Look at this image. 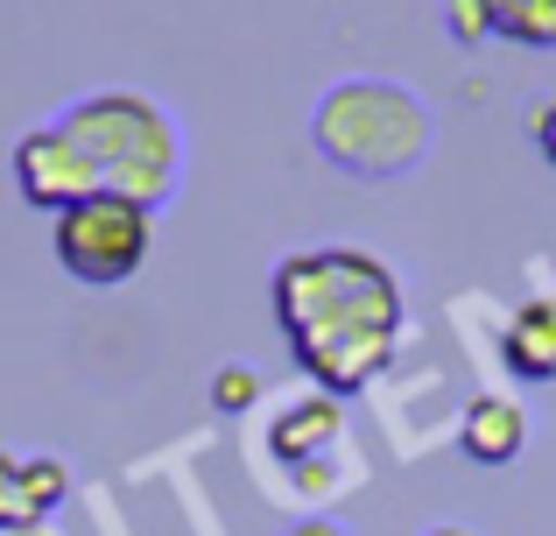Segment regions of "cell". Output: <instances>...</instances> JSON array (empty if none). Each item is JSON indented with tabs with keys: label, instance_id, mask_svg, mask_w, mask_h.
Returning <instances> with one entry per match:
<instances>
[{
	"label": "cell",
	"instance_id": "11",
	"mask_svg": "<svg viewBox=\"0 0 556 536\" xmlns=\"http://www.w3.org/2000/svg\"><path fill=\"white\" fill-rule=\"evenodd\" d=\"M64 459H50V452H28V501H36V515H50L56 501H64Z\"/></svg>",
	"mask_w": 556,
	"mask_h": 536
},
{
	"label": "cell",
	"instance_id": "10",
	"mask_svg": "<svg viewBox=\"0 0 556 536\" xmlns=\"http://www.w3.org/2000/svg\"><path fill=\"white\" fill-rule=\"evenodd\" d=\"M28 523H42L36 501H28V459L0 452V536H8V529H28Z\"/></svg>",
	"mask_w": 556,
	"mask_h": 536
},
{
	"label": "cell",
	"instance_id": "1",
	"mask_svg": "<svg viewBox=\"0 0 556 536\" xmlns=\"http://www.w3.org/2000/svg\"><path fill=\"white\" fill-rule=\"evenodd\" d=\"M275 317L325 396H359L402 339V283L367 248H303L275 269Z\"/></svg>",
	"mask_w": 556,
	"mask_h": 536
},
{
	"label": "cell",
	"instance_id": "7",
	"mask_svg": "<svg viewBox=\"0 0 556 536\" xmlns=\"http://www.w3.org/2000/svg\"><path fill=\"white\" fill-rule=\"evenodd\" d=\"M339 431H345V402L339 396H303L296 410L275 416L268 445L289 459V466H311V459H325L331 445H339Z\"/></svg>",
	"mask_w": 556,
	"mask_h": 536
},
{
	"label": "cell",
	"instance_id": "9",
	"mask_svg": "<svg viewBox=\"0 0 556 536\" xmlns=\"http://www.w3.org/2000/svg\"><path fill=\"white\" fill-rule=\"evenodd\" d=\"M493 36L529 42V50H549L556 42V0H486Z\"/></svg>",
	"mask_w": 556,
	"mask_h": 536
},
{
	"label": "cell",
	"instance_id": "5",
	"mask_svg": "<svg viewBox=\"0 0 556 536\" xmlns=\"http://www.w3.org/2000/svg\"><path fill=\"white\" fill-rule=\"evenodd\" d=\"M14 184H22L28 205L64 212V205H78V198L99 191V170H92V155L50 121V127H36V135L14 141Z\"/></svg>",
	"mask_w": 556,
	"mask_h": 536
},
{
	"label": "cell",
	"instance_id": "15",
	"mask_svg": "<svg viewBox=\"0 0 556 536\" xmlns=\"http://www.w3.org/2000/svg\"><path fill=\"white\" fill-rule=\"evenodd\" d=\"M535 149H543L549 163H556V99H549L543 113H535Z\"/></svg>",
	"mask_w": 556,
	"mask_h": 536
},
{
	"label": "cell",
	"instance_id": "12",
	"mask_svg": "<svg viewBox=\"0 0 556 536\" xmlns=\"http://www.w3.org/2000/svg\"><path fill=\"white\" fill-rule=\"evenodd\" d=\"M254 396H261V374L254 367H218L212 374V402H218V410H247Z\"/></svg>",
	"mask_w": 556,
	"mask_h": 536
},
{
	"label": "cell",
	"instance_id": "4",
	"mask_svg": "<svg viewBox=\"0 0 556 536\" xmlns=\"http://www.w3.org/2000/svg\"><path fill=\"white\" fill-rule=\"evenodd\" d=\"M149 240H155V212L135 205V198H121V191L78 198V205H64L56 226H50L56 262H64V275L85 283V289L127 283V275L149 262Z\"/></svg>",
	"mask_w": 556,
	"mask_h": 536
},
{
	"label": "cell",
	"instance_id": "3",
	"mask_svg": "<svg viewBox=\"0 0 556 536\" xmlns=\"http://www.w3.org/2000/svg\"><path fill=\"white\" fill-rule=\"evenodd\" d=\"M317 149L353 177H402L422 149H430V113L416 92L388 78H353L331 85L317 107Z\"/></svg>",
	"mask_w": 556,
	"mask_h": 536
},
{
	"label": "cell",
	"instance_id": "16",
	"mask_svg": "<svg viewBox=\"0 0 556 536\" xmlns=\"http://www.w3.org/2000/svg\"><path fill=\"white\" fill-rule=\"evenodd\" d=\"M430 536H479V529H458V523H444V529H430Z\"/></svg>",
	"mask_w": 556,
	"mask_h": 536
},
{
	"label": "cell",
	"instance_id": "13",
	"mask_svg": "<svg viewBox=\"0 0 556 536\" xmlns=\"http://www.w3.org/2000/svg\"><path fill=\"white\" fill-rule=\"evenodd\" d=\"M444 22H451V36H458V42H486V36H493L486 0H451V8H444Z\"/></svg>",
	"mask_w": 556,
	"mask_h": 536
},
{
	"label": "cell",
	"instance_id": "8",
	"mask_svg": "<svg viewBox=\"0 0 556 536\" xmlns=\"http://www.w3.org/2000/svg\"><path fill=\"white\" fill-rule=\"evenodd\" d=\"M507 367L521 382H556V297H529L515 317H507V339H501Z\"/></svg>",
	"mask_w": 556,
	"mask_h": 536
},
{
	"label": "cell",
	"instance_id": "6",
	"mask_svg": "<svg viewBox=\"0 0 556 536\" xmlns=\"http://www.w3.org/2000/svg\"><path fill=\"white\" fill-rule=\"evenodd\" d=\"M458 445H465V459H479V466H507V459L529 445V410H521L515 396H479L472 410H465V424H458Z\"/></svg>",
	"mask_w": 556,
	"mask_h": 536
},
{
	"label": "cell",
	"instance_id": "17",
	"mask_svg": "<svg viewBox=\"0 0 556 536\" xmlns=\"http://www.w3.org/2000/svg\"><path fill=\"white\" fill-rule=\"evenodd\" d=\"M8 536H42V529H36V523H28V529H8Z\"/></svg>",
	"mask_w": 556,
	"mask_h": 536
},
{
	"label": "cell",
	"instance_id": "14",
	"mask_svg": "<svg viewBox=\"0 0 556 536\" xmlns=\"http://www.w3.org/2000/svg\"><path fill=\"white\" fill-rule=\"evenodd\" d=\"M282 536H345V523H331V515H296Z\"/></svg>",
	"mask_w": 556,
	"mask_h": 536
},
{
	"label": "cell",
	"instance_id": "2",
	"mask_svg": "<svg viewBox=\"0 0 556 536\" xmlns=\"http://www.w3.org/2000/svg\"><path fill=\"white\" fill-rule=\"evenodd\" d=\"M64 127L99 170V191H121L135 205H163L177 198V177H184V141H177V121L155 107L149 92H85L64 107Z\"/></svg>",
	"mask_w": 556,
	"mask_h": 536
}]
</instances>
